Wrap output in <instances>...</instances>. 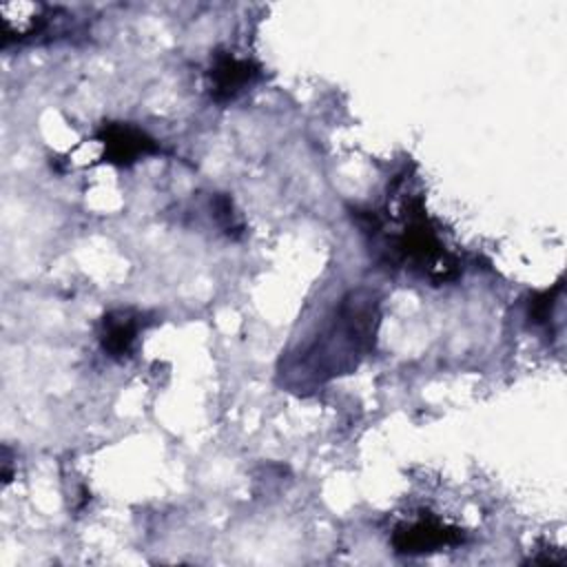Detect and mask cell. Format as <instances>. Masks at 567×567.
Masks as SVG:
<instances>
[{
    "label": "cell",
    "mask_w": 567,
    "mask_h": 567,
    "mask_svg": "<svg viewBox=\"0 0 567 567\" xmlns=\"http://www.w3.org/2000/svg\"><path fill=\"white\" fill-rule=\"evenodd\" d=\"M379 328V297L370 288L350 290L319 332L284 368L292 388L321 385L352 372L374 348Z\"/></svg>",
    "instance_id": "1"
},
{
    "label": "cell",
    "mask_w": 567,
    "mask_h": 567,
    "mask_svg": "<svg viewBox=\"0 0 567 567\" xmlns=\"http://www.w3.org/2000/svg\"><path fill=\"white\" fill-rule=\"evenodd\" d=\"M383 252L390 264L421 272L432 281H447L458 275V264L445 250L436 228L421 206V199L403 204L399 230L385 239Z\"/></svg>",
    "instance_id": "2"
},
{
    "label": "cell",
    "mask_w": 567,
    "mask_h": 567,
    "mask_svg": "<svg viewBox=\"0 0 567 567\" xmlns=\"http://www.w3.org/2000/svg\"><path fill=\"white\" fill-rule=\"evenodd\" d=\"M461 543H463V532L458 527L445 525L432 516H423L414 523L399 525L392 534V547L399 554L439 551L443 547H454Z\"/></svg>",
    "instance_id": "3"
},
{
    "label": "cell",
    "mask_w": 567,
    "mask_h": 567,
    "mask_svg": "<svg viewBox=\"0 0 567 567\" xmlns=\"http://www.w3.org/2000/svg\"><path fill=\"white\" fill-rule=\"evenodd\" d=\"M259 69L250 60L235 58L230 53H219L210 66V95L217 102H228L237 97L255 78Z\"/></svg>",
    "instance_id": "4"
},
{
    "label": "cell",
    "mask_w": 567,
    "mask_h": 567,
    "mask_svg": "<svg viewBox=\"0 0 567 567\" xmlns=\"http://www.w3.org/2000/svg\"><path fill=\"white\" fill-rule=\"evenodd\" d=\"M97 137L104 146V159L113 164H131L137 157L157 151V144L146 133L126 124H109Z\"/></svg>",
    "instance_id": "5"
},
{
    "label": "cell",
    "mask_w": 567,
    "mask_h": 567,
    "mask_svg": "<svg viewBox=\"0 0 567 567\" xmlns=\"http://www.w3.org/2000/svg\"><path fill=\"white\" fill-rule=\"evenodd\" d=\"M47 7L40 2H4L0 4V22H2V40L22 42L47 27Z\"/></svg>",
    "instance_id": "6"
},
{
    "label": "cell",
    "mask_w": 567,
    "mask_h": 567,
    "mask_svg": "<svg viewBox=\"0 0 567 567\" xmlns=\"http://www.w3.org/2000/svg\"><path fill=\"white\" fill-rule=\"evenodd\" d=\"M140 315H135L133 310H115L109 312L102 319V332H100V341L102 348L109 357L113 359H124L131 354L137 332L142 328L140 323Z\"/></svg>",
    "instance_id": "7"
},
{
    "label": "cell",
    "mask_w": 567,
    "mask_h": 567,
    "mask_svg": "<svg viewBox=\"0 0 567 567\" xmlns=\"http://www.w3.org/2000/svg\"><path fill=\"white\" fill-rule=\"evenodd\" d=\"M558 290H560V284L554 286L551 290H545V292L536 295V297L529 301V319H532L534 323H545V321L549 319L551 306L556 303L554 299H556Z\"/></svg>",
    "instance_id": "8"
}]
</instances>
